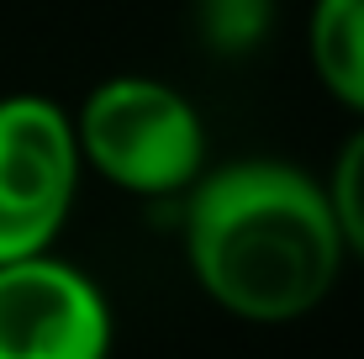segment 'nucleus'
<instances>
[{
    "label": "nucleus",
    "mask_w": 364,
    "mask_h": 359,
    "mask_svg": "<svg viewBox=\"0 0 364 359\" xmlns=\"http://www.w3.org/2000/svg\"><path fill=\"white\" fill-rule=\"evenodd\" d=\"M343 259L328 185L285 159L217 164L185 191V264L237 323L274 328L317 312Z\"/></svg>",
    "instance_id": "1"
},
{
    "label": "nucleus",
    "mask_w": 364,
    "mask_h": 359,
    "mask_svg": "<svg viewBox=\"0 0 364 359\" xmlns=\"http://www.w3.org/2000/svg\"><path fill=\"white\" fill-rule=\"evenodd\" d=\"M85 169L132 195H185L206 175L196 101L154 74H111L74 111Z\"/></svg>",
    "instance_id": "2"
},
{
    "label": "nucleus",
    "mask_w": 364,
    "mask_h": 359,
    "mask_svg": "<svg viewBox=\"0 0 364 359\" xmlns=\"http://www.w3.org/2000/svg\"><path fill=\"white\" fill-rule=\"evenodd\" d=\"M80 127L48 95H0V264L48 254L80 195Z\"/></svg>",
    "instance_id": "3"
},
{
    "label": "nucleus",
    "mask_w": 364,
    "mask_h": 359,
    "mask_svg": "<svg viewBox=\"0 0 364 359\" xmlns=\"http://www.w3.org/2000/svg\"><path fill=\"white\" fill-rule=\"evenodd\" d=\"M0 359H111V306L53 249L0 264Z\"/></svg>",
    "instance_id": "4"
},
{
    "label": "nucleus",
    "mask_w": 364,
    "mask_h": 359,
    "mask_svg": "<svg viewBox=\"0 0 364 359\" xmlns=\"http://www.w3.org/2000/svg\"><path fill=\"white\" fill-rule=\"evenodd\" d=\"M306 58L322 90L364 122V0H311Z\"/></svg>",
    "instance_id": "5"
},
{
    "label": "nucleus",
    "mask_w": 364,
    "mask_h": 359,
    "mask_svg": "<svg viewBox=\"0 0 364 359\" xmlns=\"http://www.w3.org/2000/svg\"><path fill=\"white\" fill-rule=\"evenodd\" d=\"M196 32L217 58H243L274 32V0H196Z\"/></svg>",
    "instance_id": "6"
},
{
    "label": "nucleus",
    "mask_w": 364,
    "mask_h": 359,
    "mask_svg": "<svg viewBox=\"0 0 364 359\" xmlns=\"http://www.w3.org/2000/svg\"><path fill=\"white\" fill-rule=\"evenodd\" d=\"M328 195H333V217H338V232H343L348 254L364 259V122L338 148L333 175H328Z\"/></svg>",
    "instance_id": "7"
}]
</instances>
